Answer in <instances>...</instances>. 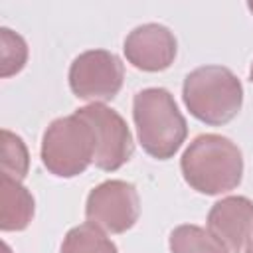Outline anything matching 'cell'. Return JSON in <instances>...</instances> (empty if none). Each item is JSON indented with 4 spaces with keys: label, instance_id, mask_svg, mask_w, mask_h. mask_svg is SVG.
<instances>
[{
    "label": "cell",
    "instance_id": "4",
    "mask_svg": "<svg viewBox=\"0 0 253 253\" xmlns=\"http://www.w3.org/2000/svg\"><path fill=\"white\" fill-rule=\"evenodd\" d=\"M95 160V134L77 113L49 123L42 138V162L57 178H75Z\"/></svg>",
    "mask_w": 253,
    "mask_h": 253
},
{
    "label": "cell",
    "instance_id": "5",
    "mask_svg": "<svg viewBox=\"0 0 253 253\" xmlns=\"http://www.w3.org/2000/svg\"><path fill=\"white\" fill-rule=\"evenodd\" d=\"M125 81L123 61L107 49H87L69 67V87L75 97L105 103L119 95Z\"/></svg>",
    "mask_w": 253,
    "mask_h": 253
},
{
    "label": "cell",
    "instance_id": "8",
    "mask_svg": "<svg viewBox=\"0 0 253 253\" xmlns=\"http://www.w3.org/2000/svg\"><path fill=\"white\" fill-rule=\"evenodd\" d=\"M176 38L162 24H142L136 26L125 38V57L126 61L148 73L164 71L174 63L176 57Z\"/></svg>",
    "mask_w": 253,
    "mask_h": 253
},
{
    "label": "cell",
    "instance_id": "16",
    "mask_svg": "<svg viewBox=\"0 0 253 253\" xmlns=\"http://www.w3.org/2000/svg\"><path fill=\"white\" fill-rule=\"evenodd\" d=\"M249 77H251V81H253V63H251V69H249Z\"/></svg>",
    "mask_w": 253,
    "mask_h": 253
},
{
    "label": "cell",
    "instance_id": "17",
    "mask_svg": "<svg viewBox=\"0 0 253 253\" xmlns=\"http://www.w3.org/2000/svg\"><path fill=\"white\" fill-rule=\"evenodd\" d=\"M247 8H249V10L253 12V2H247Z\"/></svg>",
    "mask_w": 253,
    "mask_h": 253
},
{
    "label": "cell",
    "instance_id": "13",
    "mask_svg": "<svg viewBox=\"0 0 253 253\" xmlns=\"http://www.w3.org/2000/svg\"><path fill=\"white\" fill-rule=\"evenodd\" d=\"M28 166H30V156L24 140L18 134L4 128L2 130V174L22 182L28 174Z\"/></svg>",
    "mask_w": 253,
    "mask_h": 253
},
{
    "label": "cell",
    "instance_id": "10",
    "mask_svg": "<svg viewBox=\"0 0 253 253\" xmlns=\"http://www.w3.org/2000/svg\"><path fill=\"white\" fill-rule=\"evenodd\" d=\"M0 190H2L0 229L2 231L26 229L34 217V196L20 180H14L6 174L0 176Z\"/></svg>",
    "mask_w": 253,
    "mask_h": 253
},
{
    "label": "cell",
    "instance_id": "3",
    "mask_svg": "<svg viewBox=\"0 0 253 253\" xmlns=\"http://www.w3.org/2000/svg\"><path fill=\"white\" fill-rule=\"evenodd\" d=\"M182 99L192 117L210 126H221L241 111L243 85L223 65H202L186 75Z\"/></svg>",
    "mask_w": 253,
    "mask_h": 253
},
{
    "label": "cell",
    "instance_id": "7",
    "mask_svg": "<svg viewBox=\"0 0 253 253\" xmlns=\"http://www.w3.org/2000/svg\"><path fill=\"white\" fill-rule=\"evenodd\" d=\"M83 117L95 134V160L93 164L99 170L115 172L123 164L128 162L134 150L132 134L125 123V119L107 107L105 103H91L75 111Z\"/></svg>",
    "mask_w": 253,
    "mask_h": 253
},
{
    "label": "cell",
    "instance_id": "15",
    "mask_svg": "<svg viewBox=\"0 0 253 253\" xmlns=\"http://www.w3.org/2000/svg\"><path fill=\"white\" fill-rule=\"evenodd\" d=\"M245 253H253V243H249V245L245 247Z\"/></svg>",
    "mask_w": 253,
    "mask_h": 253
},
{
    "label": "cell",
    "instance_id": "2",
    "mask_svg": "<svg viewBox=\"0 0 253 253\" xmlns=\"http://www.w3.org/2000/svg\"><path fill=\"white\" fill-rule=\"evenodd\" d=\"M132 119L142 150L158 160L172 158L188 136L184 115L162 87H146L134 95Z\"/></svg>",
    "mask_w": 253,
    "mask_h": 253
},
{
    "label": "cell",
    "instance_id": "11",
    "mask_svg": "<svg viewBox=\"0 0 253 253\" xmlns=\"http://www.w3.org/2000/svg\"><path fill=\"white\" fill-rule=\"evenodd\" d=\"M168 247L170 253H229V249L210 229L194 223L174 227Z\"/></svg>",
    "mask_w": 253,
    "mask_h": 253
},
{
    "label": "cell",
    "instance_id": "14",
    "mask_svg": "<svg viewBox=\"0 0 253 253\" xmlns=\"http://www.w3.org/2000/svg\"><path fill=\"white\" fill-rule=\"evenodd\" d=\"M0 75L10 77L24 69L28 61V45L22 36L12 32L10 28H0Z\"/></svg>",
    "mask_w": 253,
    "mask_h": 253
},
{
    "label": "cell",
    "instance_id": "12",
    "mask_svg": "<svg viewBox=\"0 0 253 253\" xmlns=\"http://www.w3.org/2000/svg\"><path fill=\"white\" fill-rule=\"evenodd\" d=\"M59 253H119L117 245L93 223L71 227L61 243Z\"/></svg>",
    "mask_w": 253,
    "mask_h": 253
},
{
    "label": "cell",
    "instance_id": "1",
    "mask_svg": "<svg viewBox=\"0 0 253 253\" xmlns=\"http://www.w3.org/2000/svg\"><path fill=\"white\" fill-rule=\"evenodd\" d=\"M180 168L190 188L206 196H219L241 184L243 154L227 136L208 132L188 144Z\"/></svg>",
    "mask_w": 253,
    "mask_h": 253
},
{
    "label": "cell",
    "instance_id": "6",
    "mask_svg": "<svg viewBox=\"0 0 253 253\" xmlns=\"http://www.w3.org/2000/svg\"><path fill=\"white\" fill-rule=\"evenodd\" d=\"M140 215L138 192L130 182L105 180L95 186L85 204V217L89 223L109 233L128 231Z\"/></svg>",
    "mask_w": 253,
    "mask_h": 253
},
{
    "label": "cell",
    "instance_id": "9",
    "mask_svg": "<svg viewBox=\"0 0 253 253\" xmlns=\"http://www.w3.org/2000/svg\"><path fill=\"white\" fill-rule=\"evenodd\" d=\"M208 229L229 249L241 253L253 235V202L245 196H227L208 213Z\"/></svg>",
    "mask_w": 253,
    "mask_h": 253
}]
</instances>
